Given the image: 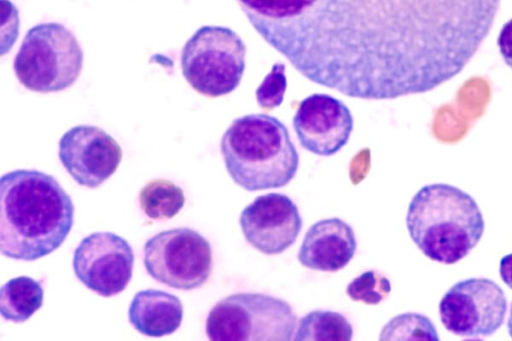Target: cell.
<instances>
[{
  "label": "cell",
  "mask_w": 512,
  "mask_h": 341,
  "mask_svg": "<svg viewBox=\"0 0 512 341\" xmlns=\"http://www.w3.org/2000/svg\"><path fill=\"white\" fill-rule=\"evenodd\" d=\"M128 317L141 334L162 337L174 333L180 327L183 307L180 299L171 293L146 289L134 295Z\"/></svg>",
  "instance_id": "9a60e30c"
},
{
  "label": "cell",
  "mask_w": 512,
  "mask_h": 341,
  "mask_svg": "<svg viewBox=\"0 0 512 341\" xmlns=\"http://www.w3.org/2000/svg\"><path fill=\"white\" fill-rule=\"evenodd\" d=\"M297 316L288 302L262 293L240 292L217 302L206 319L212 341H289Z\"/></svg>",
  "instance_id": "8992f818"
},
{
  "label": "cell",
  "mask_w": 512,
  "mask_h": 341,
  "mask_svg": "<svg viewBox=\"0 0 512 341\" xmlns=\"http://www.w3.org/2000/svg\"><path fill=\"white\" fill-rule=\"evenodd\" d=\"M507 300L502 288L488 278L455 283L439 302V316L451 333L467 338L493 335L503 324Z\"/></svg>",
  "instance_id": "9c48e42d"
},
{
  "label": "cell",
  "mask_w": 512,
  "mask_h": 341,
  "mask_svg": "<svg viewBox=\"0 0 512 341\" xmlns=\"http://www.w3.org/2000/svg\"><path fill=\"white\" fill-rule=\"evenodd\" d=\"M357 248L352 227L340 218L322 219L306 232L298 261L306 268L336 272L353 258Z\"/></svg>",
  "instance_id": "5bb4252c"
},
{
  "label": "cell",
  "mask_w": 512,
  "mask_h": 341,
  "mask_svg": "<svg viewBox=\"0 0 512 341\" xmlns=\"http://www.w3.org/2000/svg\"><path fill=\"white\" fill-rule=\"evenodd\" d=\"M134 253L130 244L113 232L84 237L73 256L76 277L104 297L122 292L132 278Z\"/></svg>",
  "instance_id": "30bf717a"
},
{
  "label": "cell",
  "mask_w": 512,
  "mask_h": 341,
  "mask_svg": "<svg viewBox=\"0 0 512 341\" xmlns=\"http://www.w3.org/2000/svg\"><path fill=\"white\" fill-rule=\"evenodd\" d=\"M257 33L308 80L395 99L458 75L501 0H237Z\"/></svg>",
  "instance_id": "6da1fadb"
},
{
  "label": "cell",
  "mask_w": 512,
  "mask_h": 341,
  "mask_svg": "<svg viewBox=\"0 0 512 341\" xmlns=\"http://www.w3.org/2000/svg\"><path fill=\"white\" fill-rule=\"evenodd\" d=\"M353 328L340 313L315 310L304 315L293 337L295 341H349Z\"/></svg>",
  "instance_id": "e0dca14e"
},
{
  "label": "cell",
  "mask_w": 512,
  "mask_h": 341,
  "mask_svg": "<svg viewBox=\"0 0 512 341\" xmlns=\"http://www.w3.org/2000/svg\"><path fill=\"white\" fill-rule=\"evenodd\" d=\"M390 291L389 279L372 270L363 272L346 287V293L350 299L368 305L379 304L389 295Z\"/></svg>",
  "instance_id": "ffe728a7"
},
{
  "label": "cell",
  "mask_w": 512,
  "mask_h": 341,
  "mask_svg": "<svg viewBox=\"0 0 512 341\" xmlns=\"http://www.w3.org/2000/svg\"><path fill=\"white\" fill-rule=\"evenodd\" d=\"M239 223L246 241L266 255L284 252L302 229L296 204L281 193L257 196L242 210Z\"/></svg>",
  "instance_id": "7c38bea8"
},
{
  "label": "cell",
  "mask_w": 512,
  "mask_h": 341,
  "mask_svg": "<svg viewBox=\"0 0 512 341\" xmlns=\"http://www.w3.org/2000/svg\"><path fill=\"white\" fill-rule=\"evenodd\" d=\"M139 203L150 219H170L184 206V191L170 180L153 179L140 190Z\"/></svg>",
  "instance_id": "ac0fdd59"
},
{
  "label": "cell",
  "mask_w": 512,
  "mask_h": 341,
  "mask_svg": "<svg viewBox=\"0 0 512 341\" xmlns=\"http://www.w3.org/2000/svg\"><path fill=\"white\" fill-rule=\"evenodd\" d=\"M59 160L69 175L81 186L96 188L117 170L122 149L103 129L77 125L59 141Z\"/></svg>",
  "instance_id": "8fae6325"
},
{
  "label": "cell",
  "mask_w": 512,
  "mask_h": 341,
  "mask_svg": "<svg viewBox=\"0 0 512 341\" xmlns=\"http://www.w3.org/2000/svg\"><path fill=\"white\" fill-rule=\"evenodd\" d=\"M83 67V51L75 35L56 22L30 28L14 58L13 68L27 89L50 93L72 86Z\"/></svg>",
  "instance_id": "5b68a950"
},
{
  "label": "cell",
  "mask_w": 512,
  "mask_h": 341,
  "mask_svg": "<svg viewBox=\"0 0 512 341\" xmlns=\"http://www.w3.org/2000/svg\"><path fill=\"white\" fill-rule=\"evenodd\" d=\"M406 227L426 257L454 264L479 243L485 222L471 195L450 184L434 183L423 186L413 196Z\"/></svg>",
  "instance_id": "3957f363"
},
{
  "label": "cell",
  "mask_w": 512,
  "mask_h": 341,
  "mask_svg": "<svg viewBox=\"0 0 512 341\" xmlns=\"http://www.w3.org/2000/svg\"><path fill=\"white\" fill-rule=\"evenodd\" d=\"M246 46L241 37L224 26L200 27L185 43L181 69L198 93L218 97L234 91L245 71Z\"/></svg>",
  "instance_id": "52a82bcc"
},
{
  "label": "cell",
  "mask_w": 512,
  "mask_h": 341,
  "mask_svg": "<svg viewBox=\"0 0 512 341\" xmlns=\"http://www.w3.org/2000/svg\"><path fill=\"white\" fill-rule=\"evenodd\" d=\"M499 274L502 281L512 289V253L504 255L499 263Z\"/></svg>",
  "instance_id": "603a6c76"
},
{
  "label": "cell",
  "mask_w": 512,
  "mask_h": 341,
  "mask_svg": "<svg viewBox=\"0 0 512 341\" xmlns=\"http://www.w3.org/2000/svg\"><path fill=\"white\" fill-rule=\"evenodd\" d=\"M507 328H508L509 335L512 338V303H511V306H510L509 317H508V320H507Z\"/></svg>",
  "instance_id": "cb8c5ba5"
},
{
  "label": "cell",
  "mask_w": 512,
  "mask_h": 341,
  "mask_svg": "<svg viewBox=\"0 0 512 341\" xmlns=\"http://www.w3.org/2000/svg\"><path fill=\"white\" fill-rule=\"evenodd\" d=\"M286 67L283 63L273 64L255 91L258 105L265 110H272L281 105L287 88Z\"/></svg>",
  "instance_id": "44dd1931"
},
{
  "label": "cell",
  "mask_w": 512,
  "mask_h": 341,
  "mask_svg": "<svg viewBox=\"0 0 512 341\" xmlns=\"http://www.w3.org/2000/svg\"><path fill=\"white\" fill-rule=\"evenodd\" d=\"M379 340L438 341V333L431 320L419 313H403L385 324Z\"/></svg>",
  "instance_id": "d6986e66"
},
{
  "label": "cell",
  "mask_w": 512,
  "mask_h": 341,
  "mask_svg": "<svg viewBox=\"0 0 512 341\" xmlns=\"http://www.w3.org/2000/svg\"><path fill=\"white\" fill-rule=\"evenodd\" d=\"M71 197L51 175L18 169L0 179V250L34 261L61 246L73 226Z\"/></svg>",
  "instance_id": "7a4b0ae2"
},
{
  "label": "cell",
  "mask_w": 512,
  "mask_h": 341,
  "mask_svg": "<svg viewBox=\"0 0 512 341\" xmlns=\"http://www.w3.org/2000/svg\"><path fill=\"white\" fill-rule=\"evenodd\" d=\"M44 290L41 283L29 276L8 280L0 289V312L7 321L21 323L42 307Z\"/></svg>",
  "instance_id": "2e32d148"
},
{
  "label": "cell",
  "mask_w": 512,
  "mask_h": 341,
  "mask_svg": "<svg viewBox=\"0 0 512 341\" xmlns=\"http://www.w3.org/2000/svg\"><path fill=\"white\" fill-rule=\"evenodd\" d=\"M497 45L504 62L512 68V19L502 26Z\"/></svg>",
  "instance_id": "7402d4cb"
},
{
  "label": "cell",
  "mask_w": 512,
  "mask_h": 341,
  "mask_svg": "<svg viewBox=\"0 0 512 341\" xmlns=\"http://www.w3.org/2000/svg\"><path fill=\"white\" fill-rule=\"evenodd\" d=\"M293 127L304 149L316 155L331 156L347 144L353 130V117L341 100L315 93L300 102Z\"/></svg>",
  "instance_id": "4fadbf2b"
},
{
  "label": "cell",
  "mask_w": 512,
  "mask_h": 341,
  "mask_svg": "<svg viewBox=\"0 0 512 341\" xmlns=\"http://www.w3.org/2000/svg\"><path fill=\"white\" fill-rule=\"evenodd\" d=\"M220 149L231 179L247 191L284 187L299 166L287 127L268 114L235 119L223 134Z\"/></svg>",
  "instance_id": "277c9868"
},
{
  "label": "cell",
  "mask_w": 512,
  "mask_h": 341,
  "mask_svg": "<svg viewBox=\"0 0 512 341\" xmlns=\"http://www.w3.org/2000/svg\"><path fill=\"white\" fill-rule=\"evenodd\" d=\"M144 266L156 281L178 290L201 287L212 270V250L206 238L188 227L164 230L147 240Z\"/></svg>",
  "instance_id": "ba28073f"
}]
</instances>
